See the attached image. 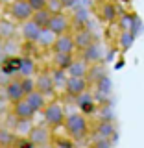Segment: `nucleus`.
Wrapping results in <instances>:
<instances>
[{"label":"nucleus","mask_w":144,"mask_h":148,"mask_svg":"<svg viewBox=\"0 0 144 148\" xmlns=\"http://www.w3.org/2000/svg\"><path fill=\"white\" fill-rule=\"evenodd\" d=\"M65 130L67 133L70 135L72 139H83L89 132V122H87V117L81 113H72V115H67L65 119Z\"/></svg>","instance_id":"f257e3e1"},{"label":"nucleus","mask_w":144,"mask_h":148,"mask_svg":"<svg viewBox=\"0 0 144 148\" xmlns=\"http://www.w3.org/2000/svg\"><path fill=\"white\" fill-rule=\"evenodd\" d=\"M43 115H44V126H48V128L63 126L65 119H67L65 109H63V106L59 104V102H50V104H46Z\"/></svg>","instance_id":"f03ea898"},{"label":"nucleus","mask_w":144,"mask_h":148,"mask_svg":"<svg viewBox=\"0 0 144 148\" xmlns=\"http://www.w3.org/2000/svg\"><path fill=\"white\" fill-rule=\"evenodd\" d=\"M28 141H30L35 148L48 146L50 143H52V132H50V128H48V126L37 124V126L31 128L30 135H28Z\"/></svg>","instance_id":"7ed1b4c3"},{"label":"nucleus","mask_w":144,"mask_h":148,"mask_svg":"<svg viewBox=\"0 0 144 148\" xmlns=\"http://www.w3.org/2000/svg\"><path fill=\"white\" fill-rule=\"evenodd\" d=\"M9 13H11L13 21L20 22V24L31 21V17H33V11H31L28 0H24V2H11V6H9Z\"/></svg>","instance_id":"20e7f679"},{"label":"nucleus","mask_w":144,"mask_h":148,"mask_svg":"<svg viewBox=\"0 0 144 148\" xmlns=\"http://www.w3.org/2000/svg\"><path fill=\"white\" fill-rule=\"evenodd\" d=\"M70 28V18H68L65 13H54L52 18H50V24H48V32L52 35H63L68 32Z\"/></svg>","instance_id":"39448f33"},{"label":"nucleus","mask_w":144,"mask_h":148,"mask_svg":"<svg viewBox=\"0 0 144 148\" xmlns=\"http://www.w3.org/2000/svg\"><path fill=\"white\" fill-rule=\"evenodd\" d=\"M87 87H89L87 78H68L67 85H65V92L72 98H80L81 95L87 92Z\"/></svg>","instance_id":"423d86ee"},{"label":"nucleus","mask_w":144,"mask_h":148,"mask_svg":"<svg viewBox=\"0 0 144 148\" xmlns=\"http://www.w3.org/2000/svg\"><path fill=\"white\" fill-rule=\"evenodd\" d=\"M52 50H54V54H72L74 50H76L72 34L57 35L55 41H54V45H52Z\"/></svg>","instance_id":"0eeeda50"},{"label":"nucleus","mask_w":144,"mask_h":148,"mask_svg":"<svg viewBox=\"0 0 144 148\" xmlns=\"http://www.w3.org/2000/svg\"><path fill=\"white\" fill-rule=\"evenodd\" d=\"M4 96H6V100H8L11 106L17 104V102H20V100H24L26 95H24V91H22L20 80H11V82H8L6 89H4Z\"/></svg>","instance_id":"6e6552de"},{"label":"nucleus","mask_w":144,"mask_h":148,"mask_svg":"<svg viewBox=\"0 0 144 148\" xmlns=\"http://www.w3.org/2000/svg\"><path fill=\"white\" fill-rule=\"evenodd\" d=\"M35 91L43 92V95H52V92L55 91L54 87V80H52V72L48 71H43L39 74V76L35 78Z\"/></svg>","instance_id":"1a4fd4ad"},{"label":"nucleus","mask_w":144,"mask_h":148,"mask_svg":"<svg viewBox=\"0 0 144 148\" xmlns=\"http://www.w3.org/2000/svg\"><path fill=\"white\" fill-rule=\"evenodd\" d=\"M72 37H74V45H76V48L83 50V52L94 43V35H92V32L87 30V28H80Z\"/></svg>","instance_id":"9d476101"},{"label":"nucleus","mask_w":144,"mask_h":148,"mask_svg":"<svg viewBox=\"0 0 144 148\" xmlns=\"http://www.w3.org/2000/svg\"><path fill=\"white\" fill-rule=\"evenodd\" d=\"M11 111H13V117L18 119V120H31V119H33V115H35L33 108L26 102V98L20 100V102H17V104H13Z\"/></svg>","instance_id":"9b49d317"},{"label":"nucleus","mask_w":144,"mask_h":148,"mask_svg":"<svg viewBox=\"0 0 144 148\" xmlns=\"http://www.w3.org/2000/svg\"><path fill=\"white\" fill-rule=\"evenodd\" d=\"M89 69H91V65L85 61L83 58H76L72 61V65L68 67V78H87V74H89Z\"/></svg>","instance_id":"f8f14e48"},{"label":"nucleus","mask_w":144,"mask_h":148,"mask_svg":"<svg viewBox=\"0 0 144 148\" xmlns=\"http://www.w3.org/2000/svg\"><path fill=\"white\" fill-rule=\"evenodd\" d=\"M43 32L44 30H41L33 21H28V22H24V24L20 26V34L24 37V41H28V43H37Z\"/></svg>","instance_id":"ddd939ff"},{"label":"nucleus","mask_w":144,"mask_h":148,"mask_svg":"<svg viewBox=\"0 0 144 148\" xmlns=\"http://www.w3.org/2000/svg\"><path fill=\"white\" fill-rule=\"evenodd\" d=\"M78 106H80V113L81 115H92L96 111V100H94V95H91V92H85V95H81L80 98H76Z\"/></svg>","instance_id":"4468645a"},{"label":"nucleus","mask_w":144,"mask_h":148,"mask_svg":"<svg viewBox=\"0 0 144 148\" xmlns=\"http://www.w3.org/2000/svg\"><path fill=\"white\" fill-rule=\"evenodd\" d=\"M26 102L33 108L35 113L37 111H44V108H46V98H44L43 92H39V91H31L30 95H26Z\"/></svg>","instance_id":"2eb2a0df"},{"label":"nucleus","mask_w":144,"mask_h":148,"mask_svg":"<svg viewBox=\"0 0 144 148\" xmlns=\"http://www.w3.org/2000/svg\"><path fill=\"white\" fill-rule=\"evenodd\" d=\"M74 58L72 54H54L52 58V63H54V69H57V71H68V67L72 65Z\"/></svg>","instance_id":"dca6fc26"},{"label":"nucleus","mask_w":144,"mask_h":148,"mask_svg":"<svg viewBox=\"0 0 144 148\" xmlns=\"http://www.w3.org/2000/svg\"><path fill=\"white\" fill-rule=\"evenodd\" d=\"M17 143V135L11 128L0 126V148H9Z\"/></svg>","instance_id":"f3484780"},{"label":"nucleus","mask_w":144,"mask_h":148,"mask_svg":"<svg viewBox=\"0 0 144 148\" xmlns=\"http://www.w3.org/2000/svg\"><path fill=\"white\" fill-rule=\"evenodd\" d=\"M52 15H54V13L50 11V9H43V11L33 13L31 21H33L35 24L41 28V30H48V24H50V18H52Z\"/></svg>","instance_id":"a211bd4d"},{"label":"nucleus","mask_w":144,"mask_h":148,"mask_svg":"<svg viewBox=\"0 0 144 148\" xmlns=\"http://www.w3.org/2000/svg\"><path fill=\"white\" fill-rule=\"evenodd\" d=\"M100 15L104 18L105 22H113L115 18H117V6L111 2H105L100 6Z\"/></svg>","instance_id":"6ab92c4d"},{"label":"nucleus","mask_w":144,"mask_h":148,"mask_svg":"<svg viewBox=\"0 0 144 148\" xmlns=\"http://www.w3.org/2000/svg\"><path fill=\"white\" fill-rule=\"evenodd\" d=\"M113 133H115L113 122H109V120H100V124H98V139H109L111 141Z\"/></svg>","instance_id":"aec40b11"},{"label":"nucleus","mask_w":144,"mask_h":148,"mask_svg":"<svg viewBox=\"0 0 144 148\" xmlns=\"http://www.w3.org/2000/svg\"><path fill=\"white\" fill-rule=\"evenodd\" d=\"M31 122L30 120H18L17 119V122H15V128H13V132H15V135L17 137H26L30 135V132H31Z\"/></svg>","instance_id":"412c9836"},{"label":"nucleus","mask_w":144,"mask_h":148,"mask_svg":"<svg viewBox=\"0 0 144 148\" xmlns=\"http://www.w3.org/2000/svg\"><path fill=\"white\" fill-rule=\"evenodd\" d=\"M33 71H35V65L31 59H20L18 61V72H20L22 78H31Z\"/></svg>","instance_id":"4be33fe9"},{"label":"nucleus","mask_w":144,"mask_h":148,"mask_svg":"<svg viewBox=\"0 0 144 148\" xmlns=\"http://www.w3.org/2000/svg\"><path fill=\"white\" fill-rule=\"evenodd\" d=\"M52 80H54V87L57 89V87H63L67 85V80H68V74L65 71H57V69H54L52 71Z\"/></svg>","instance_id":"5701e85b"},{"label":"nucleus","mask_w":144,"mask_h":148,"mask_svg":"<svg viewBox=\"0 0 144 148\" xmlns=\"http://www.w3.org/2000/svg\"><path fill=\"white\" fill-rule=\"evenodd\" d=\"M87 18H89V11H87V8H80L76 11V15H74V24L83 26L87 22Z\"/></svg>","instance_id":"b1692460"},{"label":"nucleus","mask_w":144,"mask_h":148,"mask_svg":"<svg viewBox=\"0 0 144 148\" xmlns=\"http://www.w3.org/2000/svg\"><path fill=\"white\" fill-rule=\"evenodd\" d=\"M31 11L37 13V11H43V9H48V0H28Z\"/></svg>","instance_id":"393cba45"},{"label":"nucleus","mask_w":144,"mask_h":148,"mask_svg":"<svg viewBox=\"0 0 144 148\" xmlns=\"http://www.w3.org/2000/svg\"><path fill=\"white\" fill-rule=\"evenodd\" d=\"M54 41H55V35H52L48 30H44L43 34H41V37H39V41H37V43H41V45H46V46H50V48H52Z\"/></svg>","instance_id":"a878e982"},{"label":"nucleus","mask_w":144,"mask_h":148,"mask_svg":"<svg viewBox=\"0 0 144 148\" xmlns=\"http://www.w3.org/2000/svg\"><path fill=\"white\" fill-rule=\"evenodd\" d=\"M131 43H133V34L131 32H122V34H120V46L126 50V48L131 46Z\"/></svg>","instance_id":"bb28decb"},{"label":"nucleus","mask_w":144,"mask_h":148,"mask_svg":"<svg viewBox=\"0 0 144 148\" xmlns=\"http://www.w3.org/2000/svg\"><path fill=\"white\" fill-rule=\"evenodd\" d=\"M20 85H22L24 95H30L31 91H35V80H31V78H22V80H20Z\"/></svg>","instance_id":"cd10ccee"},{"label":"nucleus","mask_w":144,"mask_h":148,"mask_svg":"<svg viewBox=\"0 0 144 148\" xmlns=\"http://www.w3.org/2000/svg\"><path fill=\"white\" fill-rule=\"evenodd\" d=\"M133 18L131 15H122L120 17V26H122V30L124 32H131V26H133Z\"/></svg>","instance_id":"c85d7f7f"},{"label":"nucleus","mask_w":144,"mask_h":148,"mask_svg":"<svg viewBox=\"0 0 144 148\" xmlns=\"http://www.w3.org/2000/svg\"><path fill=\"white\" fill-rule=\"evenodd\" d=\"M94 148H111V141L109 139H98Z\"/></svg>","instance_id":"c756f323"},{"label":"nucleus","mask_w":144,"mask_h":148,"mask_svg":"<svg viewBox=\"0 0 144 148\" xmlns=\"http://www.w3.org/2000/svg\"><path fill=\"white\" fill-rule=\"evenodd\" d=\"M54 148H72V143H68V141H57L54 145Z\"/></svg>","instance_id":"7c9ffc66"},{"label":"nucleus","mask_w":144,"mask_h":148,"mask_svg":"<svg viewBox=\"0 0 144 148\" xmlns=\"http://www.w3.org/2000/svg\"><path fill=\"white\" fill-rule=\"evenodd\" d=\"M74 2H76V0H61V6L63 8H72Z\"/></svg>","instance_id":"2f4dec72"},{"label":"nucleus","mask_w":144,"mask_h":148,"mask_svg":"<svg viewBox=\"0 0 144 148\" xmlns=\"http://www.w3.org/2000/svg\"><path fill=\"white\" fill-rule=\"evenodd\" d=\"M11 2H24V0H11Z\"/></svg>","instance_id":"473e14b6"},{"label":"nucleus","mask_w":144,"mask_h":148,"mask_svg":"<svg viewBox=\"0 0 144 148\" xmlns=\"http://www.w3.org/2000/svg\"><path fill=\"white\" fill-rule=\"evenodd\" d=\"M9 148H17V146H9Z\"/></svg>","instance_id":"72a5a7b5"}]
</instances>
